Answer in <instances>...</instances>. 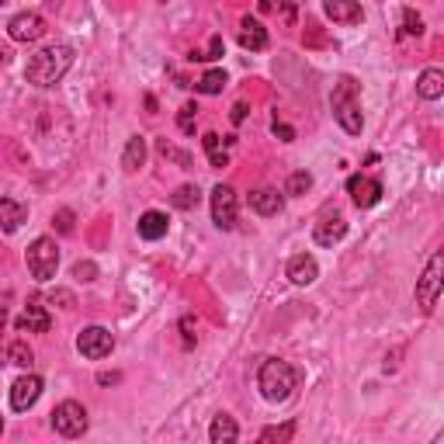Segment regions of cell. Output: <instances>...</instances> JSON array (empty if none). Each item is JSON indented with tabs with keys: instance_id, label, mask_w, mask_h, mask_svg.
<instances>
[{
	"instance_id": "6da1fadb",
	"label": "cell",
	"mask_w": 444,
	"mask_h": 444,
	"mask_svg": "<svg viewBox=\"0 0 444 444\" xmlns=\"http://www.w3.org/2000/svg\"><path fill=\"white\" fill-rule=\"evenodd\" d=\"M70 66H73V49H70V45H49V49H39V52L28 59L25 77H28V83H35V87H56V83L70 73Z\"/></svg>"
},
{
	"instance_id": "7a4b0ae2",
	"label": "cell",
	"mask_w": 444,
	"mask_h": 444,
	"mask_svg": "<svg viewBox=\"0 0 444 444\" xmlns=\"http://www.w3.org/2000/svg\"><path fill=\"white\" fill-rule=\"evenodd\" d=\"M295 385H299V371L288 361H282V358L264 361L260 371H257V389H260V396L268 403H284L295 392Z\"/></svg>"
},
{
	"instance_id": "3957f363",
	"label": "cell",
	"mask_w": 444,
	"mask_h": 444,
	"mask_svg": "<svg viewBox=\"0 0 444 444\" xmlns=\"http://www.w3.org/2000/svg\"><path fill=\"white\" fill-rule=\"evenodd\" d=\"M25 260H28V271H32L35 282H52L56 271H59V246H56L52 236H39L28 246Z\"/></svg>"
},
{
	"instance_id": "277c9868",
	"label": "cell",
	"mask_w": 444,
	"mask_h": 444,
	"mask_svg": "<svg viewBox=\"0 0 444 444\" xmlns=\"http://www.w3.org/2000/svg\"><path fill=\"white\" fill-rule=\"evenodd\" d=\"M333 119L340 121V128L351 132V136H358L364 128L361 104H358V97H354V80H344L333 90Z\"/></svg>"
},
{
	"instance_id": "5b68a950",
	"label": "cell",
	"mask_w": 444,
	"mask_h": 444,
	"mask_svg": "<svg viewBox=\"0 0 444 444\" xmlns=\"http://www.w3.org/2000/svg\"><path fill=\"white\" fill-rule=\"evenodd\" d=\"M441 284H444V253H434L431 260H427V271L420 275V282H416V306L431 316L434 313V306H438V299H441Z\"/></svg>"
},
{
	"instance_id": "8992f818",
	"label": "cell",
	"mask_w": 444,
	"mask_h": 444,
	"mask_svg": "<svg viewBox=\"0 0 444 444\" xmlns=\"http://www.w3.org/2000/svg\"><path fill=\"white\" fill-rule=\"evenodd\" d=\"M87 409H83L77 400H66V403H59L52 409V427H56V434H63V438H80L83 431H87Z\"/></svg>"
},
{
	"instance_id": "52a82bcc",
	"label": "cell",
	"mask_w": 444,
	"mask_h": 444,
	"mask_svg": "<svg viewBox=\"0 0 444 444\" xmlns=\"http://www.w3.org/2000/svg\"><path fill=\"white\" fill-rule=\"evenodd\" d=\"M77 351H80L83 358H90V361H101V358H108L115 351V337L104 326H87L77 337Z\"/></svg>"
},
{
	"instance_id": "ba28073f",
	"label": "cell",
	"mask_w": 444,
	"mask_h": 444,
	"mask_svg": "<svg viewBox=\"0 0 444 444\" xmlns=\"http://www.w3.org/2000/svg\"><path fill=\"white\" fill-rule=\"evenodd\" d=\"M212 222L219 229H233L236 226V191L229 184H215L212 188Z\"/></svg>"
},
{
	"instance_id": "9c48e42d",
	"label": "cell",
	"mask_w": 444,
	"mask_h": 444,
	"mask_svg": "<svg viewBox=\"0 0 444 444\" xmlns=\"http://www.w3.org/2000/svg\"><path fill=\"white\" fill-rule=\"evenodd\" d=\"M7 35L14 42H39L42 35H45V21H42V14H35V11H21V14L11 18Z\"/></svg>"
},
{
	"instance_id": "30bf717a",
	"label": "cell",
	"mask_w": 444,
	"mask_h": 444,
	"mask_svg": "<svg viewBox=\"0 0 444 444\" xmlns=\"http://www.w3.org/2000/svg\"><path fill=\"white\" fill-rule=\"evenodd\" d=\"M39 396H42V378L39 375H21V378L11 385V406H14L18 413L32 409V406L39 403Z\"/></svg>"
},
{
	"instance_id": "8fae6325",
	"label": "cell",
	"mask_w": 444,
	"mask_h": 444,
	"mask_svg": "<svg viewBox=\"0 0 444 444\" xmlns=\"http://www.w3.org/2000/svg\"><path fill=\"white\" fill-rule=\"evenodd\" d=\"M347 195L354 198L358 208H371L382 198V184L371 181V177H364V174H354V177H347Z\"/></svg>"
},
{
	"instance_id": "7c38bea8",
	"label": "cell",
	"mask_w": 444,
	"mask_h": 444,
	"mask_svg": "<svg viewBox=\"0 0 444 444\" xmlns=\"http://www.w3.org/2000/svg\"><path fill=\"white\" fill-rule=\"evenodd\" d=\"M347 236V219L344 215H323L320 222H316V229H313V240L320 243V246H333V243H340Z\"/></svg>"
},
{
	"instance_id": "4fadbf2b",
	"label": "cell",
	"mask_w": 444,
	"mask_h": 444,
	"mask_svg": "<svg viewBox=\"0 0 444 444\" xmlns=\"http://www.w3.org/2000/svg\"><path fill=\"white\" fill-rule=\"evenodd\" d=\"M320 278V264H316V257H309V253H295L292 260H288V282L292 284H313Z\"/></svg>"
},
{
	"instance_id": "5bb4252c",
	"label": "cell",
	"mask_w": 444,
	"mask_h": 444,
	"mask_svg": "<svg viewBox=\"0 0 444 444\" xmlns=\"http://www.w3.org/2000/svg\"><path fill=\"white\" fill-rule=\"evenodd\" d=\"M323 11H326V18L337 21V25H358V21L364 18L358 0H326Z\"/></svg>"
},
{
	"instance_id": "9a60e30c",
	"label": "cell",
	"mask_w": 444,
	"mask_h": 444,
	"mask_svg": "<svg viewBox=\"0 0 444 444\" xmlns=\"http://www.w3.org/2000/svg\"><path fill=\"white\" fill-rule=\"evenodd\" d=\"M49 313H45V306H39V302H28L25 306V313L18 316V333H45L49 330Z\"/></svg>"
},
{
	"instance_id": "2e32d148",
	"label": "cell",
	"mask_w": 444,
	"mask_h": 444,
	"mask_svg": "<svg viewBox=\"0 0 444 444\" xmlns=\"http://www.w3.org/2000/svg\"><path fill=\"white\" fill-rule=\"evenodd\" d=\"M167 226H170V219H167L163 212H157V208H150V212L139 215V236L150 243L163 240V236H167Z\"/></svg>"
},
{
	"instance_id": "e0dca14e",
	"label": "cell",
	"mask_w": 444,
	"mask_h": 444,
	"mask_svg": "<svg viewBox=\"0 0 444 444\" xmlns=\"http://www.w3.org/2000/svg\"><path fill=\"white\" fill-rule=\"evenodd\" d=\"M25 222V205L14 202V198H0V233H18Z\"/></svg>"
},
{
	"instance_id": "ac0fdd59",
	"label": "cell",
	"mask_w": 444,
	"mask_h": 444,
	"mask_svg": "<svg viewBox=\"0 0 444 444\" xmlns=\"http://www.w3.org/2000/svg\"><path fill=\"white\" fill-rule=\"evenodd\" d=\"M240 45H243V49H250V52H260V49H268V28H264L260 21H253V18H243Z\"/></svg>"
},
{
	"instance_id": "d6986e66",
	"label": "cell",
	"mask_w": 444,
	"mask_h": 444,
	"mask_svg": "<svg viewBox=\"0 0 444 444\" xmlns=\"http://www.w3.org/2000/svg\"><path fill=\"white\" fill-rule=\"evenodd\" d=\"M416 94H420L424 101H438L444 94V70H438V66L424 70L420 80H416Z\"/></svg>"
},
{
	"instance_id": "ffe728a7",
	"label": "cell",
	"mask_w": 444,
	"mask_h": 444,
	"mask_svg": "<svg viewBox=\"0 0 444 444\" xmlns=\"http://www.w3.org/2000/svg\"><path fill=\"white\" fill-rule=\"evenodd\" d=\"M208 438H212V444H233L240 438V427H236V420L229 413H219L212 420V427H208Z\"/></svg>"
},
{
	"instance_id": "44dd1931",
	"label": "cell",
	"mask_w": 444,
	"mask_h": 444,
	"mask_svg": "<svg viewBox=\"0 0 444 444\" xmlns=\"http://www.w3.org/2000/svg\"><path fill=\"white\" fill-rule=\"evenodd\" d=\"M282 205H284V198L275 191V188H260V191L250 195V208H253L257 215H278Z\"/></svg>"
},
{
	"instance_id": "7402d4cb",
	"label": "cell",
	"mask_w": 444,
	"mask_h": 444,
	"mask_svg": "<svg viewBox=\"0 0 444 444\" xmlns=\"http://www.w3.org/2000/svg\"><path fill=\"white\" fill-rule=\"evenodd\" d=\"M146 163V139L143 136H132L128 143H125V153H121V167L128 170V174H136L139 167Z\"/></svg>"
},
{
	"instance_id": "603a6c76",
	"label": "cell",
	"mask_w": 444,
	"mask_h": 444,
	"mask_svg": "<svg viewBox=\"0 0 444 444\" xmlns=\"http://www.w3.org/2000/svg\"><path fill=\"white\" fill-rule=\"evenodd\" d=\"M202 143H205V153H208V163H212V167H226V163H229V153H226V143H222V136L208 132Z\"/></svg>"
},
{
	"instance_id": "cb8c5ba5",
	"label": "cell",
	"mask_w": 444,
	"mask_h": 444,
	"mask_svg": "<svg viewBox=\"0 0 444 444\" xmlns=\"http://www.w3.org/2000/svg\"><path fill=\"white\" fill-rule=\"evenodd\" d=\"M174 208H181V212H191L195 205L202 202V191H198V184H184V188H177L174 191Z\"/></svg>"
},
{
	"instance_id": "d4e9b609",
	"label": "cell",
	"mask_w": 444,
	"mask_h": 444,
	"mask_svg": "<svg viewBox=\"0 0 444 444\" xmlns=\"http://www.w3.org/2000/svg\"><path fill=\"white\" fill-rule=\"evenodd\" d=\"M7 358H11V364H18V368H32V361H35V354H32V347H28L25 340H14L11 351H7Z\"/></svg>"
},
{
	"instance_id": "484cf974",
	"label": "cell",
	"mask_w": 444,
	"mask_h": 444,
	"mask_svg": "<svg viewBox=\"0 0 444 444\" xmlns=\"http://www.w3.org/2000/svg\"><path fill=\"white\" fill-rule=\"evenodd\" d=\"M313 188V174H306V170H295L292 177H288V184H284V195H306Z\"/></svg>"
},
{
	"instance_id": "4316f807",
	"label": "cell",
	"mask_w": 444,
	"mask_h": 444,
	"mask_svg": "<svg viewBox=\"0 0 444 444\" xmlns=\"http://www.w3.org/2000/svg\"><path fill=\"white\" fill-rule=\"evenodd\" d=\"M195 87H198L202 94H219V90L226 87V73H222V70H208V73H205Z\"/></svg>"
},
{
	"instance_id": "83f0119b",
	"label": "cell",
	"mask_w": 444,
	"mask_h": 444,
	"mask_svg": "<svg viewBox=\"0 0 444 444\" xmlns=\"http://www.w3.org/2000/svg\"><path fill=\"white\" fill-rule=\"evenodd\" d=\"M195 119H198V104L191 101V104H184V108H181V115H177L181 132H195Z\"/></svg>"
},
{
	"instance_id": "f1b7e54d",
	"label": "cell",
	"mask_w": 444,
	"mask_h": 444,
	"mask_svg": "<svg viewBox=\"0 0 444 444\" xmlns=\"http://www.w3.org/2000/svg\"><path fill=\"white\" fill-rule=\"evenodd\" d=\"M403 32L406 35H424V21H420V14H416L413 7L403 11Z\"/></svg>"
},
{
	"instance_id": "f546056e",
	"label": "cell",
	"mask_w": 444,
	"mask_h": 444,
	"mask_svg": "<svg viewBox=\"0 0 444 444\" xmlns=\"http://www.w3.org/2000/svg\"><path fill=\"white\" fill-rule=\"evenodd\" d=\"M292 434H295V424H282V427H268L260 434V441H288Z\"/></svg>"
},
{
	"instance_id": "4dcf8cb0",
	"label": "cell",
	"mask_w": 444,
	"mask_h": 444,
	"mask_svg": "<svg viewBox=\"0 0 444 444\" xmlns=\"http://www.w3.org/2000/svg\"><path fill=\"white\" fill-rule=\"evenodd\" d=\"M52 222H56V229H59L63 236L73 233V212H70V208H59V212L52 215Z\"/></svg>"
},
{
	"instance_id": "1f68e13d",
	"label": "cell",
	"mask_w": 444,
	"mask_h": 444,
	"mask_svg": "<svg viewBox=\"0 0 444 444\" xmlns=\"http://www.w3.org/2000/svg\"><path fill=\"white\" fill-rule=\"evenodd\" d=\"M160 153H163V157H167V160L181 163V167H191V157H188V153H181L177 146H170L167 139H163V143H160Z\"/></svg>"
},
{
	"instance_id": "d6a6232c",
	"label": "cell",
	"mask_w": 444,
	"mask_h": 444,
	"mask_svg": "<svg viewBox=\"0 0 444 444\" xmlns=\"http://www.w3.org/2000/svg\"><path fill=\"white\" fill-rule=\"evenodd\" d=\"M222 56V39L219 35H212V42H208V52H195L191 59H219Z\"/></svg>"
},
{
	"instance_id": "836d02e7",
	"label": "cell",
	"mask_w": 444,
	"mask_h": 444,
	"mask_svg": "<svg viewBox=\"0 0 444 444\" xmlns=\"http://www.w3.org/2000/svg\"><path fill=\"white\" fill-rule=\"evenodd\" d=\"M73 275H77L80 282H94V275H97V268H94L90 260H80V264L73 268Z\"/></svg>"
},
{
	"instance_id": "e575fe53",
	"label": "cell",
	"mask_w": 444,
	"mask_h": 444,
	"mask_svg": "<svg viewBox=\"0 0 444 444\" xmlns=\"http://www.w3.org/2000/svg\"><path fill=\"white\" fill-rule=\"evenodd\" d=\"M49 302H59L63 309H70V306H73V292H63V288H56V292L49 295Z\"/></svg>"
},
{
	"instance_id": "d590c367",
	"label": "cell",
	"mask_w": 444,
	"mask_h": 444,
	"mask_svg": "<svg viewBox=\"0 0 444 444\" xmlns=\"http://www.w3.org/2000/svg\"><path fill=\"white\" fill-rule=\"evenodd\" d=\"M275 136H278L282 143H292V139H295V128L284 125V121H275Z\"/></svg>"
},
{
	"instance_id": "8d00e7d4",
	"label": "cell",
	"mask_w": 444,
	"mask_h": 444,
	"mask_svg": "<svg viewBox=\"0 0 444 444\" xmlns=\"http://www.w3.org/2000/svg\"><path fill=\"white\" fill-rule=\"evenodd\" d=\"M246 112H250V108H246V104H233V112H229V119H233V125H243V121H246Z\"/></svg>"
},
{
	"instance_id": "74e56055",
	"label": "cell",
	"mask_w": 444,
	"mask_h": 444,
	"mask_svg": "<svg viewBox=\"0 0 444 444\" xmlns=\"http://www.w3.org/2000/svg\"><path fill=\"white\" fill-rule=\"evenodd\" d=\"M181 330H184V347H191V344H195V333H191L195 326H191V316H184V320H181Z\"/></svg>"
},
{
	"instance_id": "f35d334b",
	"label": "cell",
	"mask_w": 444,
	"mask_h": 444,
	"mask_svg": "<svg viewBox=\"0 0 444 444\" xmlns=\"http://www.w3.org/2000/svg\"><path fill=\"white\" fill-rule=\"evenodd\" d=\"M97 382H101V385H112V382H121V375H115V371H112V375H108V371H101V375H97Z\"/></svg>"
},
{
	"instance_id": "ab89813d",
	"label": "cell",
	"mask_w": 444,
	"mask_h": 444,
	"mask_svg": "<svg viewBox=\"0 0 444 444\" xmlns=\"http://www.w3.org/2000/svg\"><path fill=\"white\" fill-rule=\"evenodd\" d=\"M4 320H7V313H4V306H0V323H4Z\"/></svg>"
},
{
	"instance_id": "60d3db41",
	"label": "cell",
	"mask_w": 444,
	"mask_h": 444,
	"mask_svg": "<svg viewBox=\"0 0 444 444\" xmlns=\"http://www.w3.org/2000/svg\"><path fill=\"white\" fill-rule=\"evenodd\" d=\"M0 63H7V52H4V49H0Z\"/></svg>"
},
{
	"instance_id": "b9f144b4",
	"label": "cell",
	"mask_w": 444,
	"mask_h": 444,
	"mask_svg": "<svg viewBox=\"0 0 444 444\" xmlns=\"http://www.w3.org/2000/svg\"><path fill=\"white\" fill-rule=\"evenodd\" d=\"M0 434H4V420H0Z\"/></svg>"
}]
</instances>
